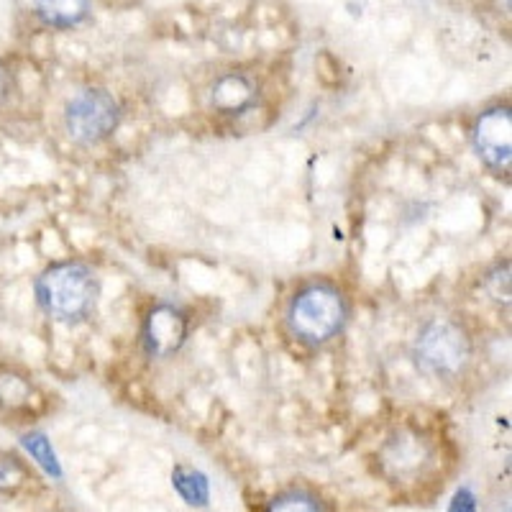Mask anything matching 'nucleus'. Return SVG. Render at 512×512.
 <instances>
[{"instance_id":"423d86ee","label":"nucleus","mask_w":512,"mask_h":512,"mask_svg":"<svg viewBox=\"0 0 512 512\" xmlns=\"http://www.w3.org/2000/svg\"><path fill=\"white\" fill-rule=\"evenodd\" d=\"M190 336V318L172 303H157L149 308L141 323V349L149 359H169L185 346Z\"/></svg>"},{"instance_id":"dca6fc26","label":"nucleus","mask_w":512,"mask_h":512,"mask_svg":"<svg viewBox=\"0 0 512 512\" xmlns=\"http://www.w3.org/2000/svg\"><path fill=\"white\" fill-rule=\"evenodd\" d=\"M11 90H13V75H11V70L6 67V62H0V108L8 103V98H11Z\"/></svg>"},{"instance_id":"9b49d317","label":"nucleus","mask_w":512,"mask_h":512,"mask_svg":"<svg viewBox=\"0 0 512 512\" xmlns=\"http://www.w3.org/2000/svg\"><path fill=\"white\" fill-rule=\"evenodd\" d=\"M34 397V384L24 377V374L0 372V408L6 410H21L26 408Z\"/></svg>"},{"instance_id":"9d476101","label":"nucleus","mask_w":512,"mask_h":512,"mask_svg":"<svg viewBox=\"0 0 512 512\" xmlns=\"http://www.w3.org/2000/svg\"><path fill=\"white\" fill-rule=\"evenodd\" d=\"M21 446L26 448V454L36 461L41 472L52 479H62V464L57 459V451L52 448V441L41 431H31L21 436Z\"/></svg>"},{"instance_id":"6e6552de","label":"nucleus","mask_w":512,"mask_h":512,"mask_svg":"<svg viewBox=\"0 0 512 512\" xmlns=\"http://www.w3.org/2000/svg\"><path fill=\"white\" fill-rule=\"evenodd\" d=\"M36 16L49 29H75L90 16V0H34Z\"/></svg>"},{"instance_id":"2eb2a0df","label":"nucleus","mask_w":512,"mask_h":512,"mask_svg":"<svg viewBox=\"0 0 512 512\" xmlns=\"http://www.w3.org/2000/svg\"><path fill=\"white\" fill-rule=\"evenodd\" d=\"M448 512H477V497L472 495V489L461 487L454 495V500H451Z\"/></svg>"},{"instance_id":"f03ea898","label":"nucleus","mask_w":512,"mask_h":512,"mask_svg":"<svg viewBox=\"0 0 512 512\" xmlns=\"http://www.w3.org/2000/svg\"><path fill=\"white\" fill-rule=\"evenodd\" d=\"M36 303L49 318L80 323L95 310L100 295L98 274L85 262H54L36 277Z\"/></svg>"},{"instance_id":"4468645a","label":"nucleus","mask_w":512,"mask_h":512,"mask_svg":"<svg viewBox=\"0 0 512 512\" xmlns=\"http://www.w3.org/2000/svg\"><path fill=\"white\" fill-rule=\"evenodd\" d=\"M487 285L489 295L495 297V300H510V264H497V269L492 274H487Z\"/></svg>"},{"instance_id":"f8f14e48","label":"nucleus","mask_w":512,"mask_h":512,"mask_svg":"<svg viewBox=\"0 0 512 512\" xmlns=\"http://www.w3.org/2000/svg\"><path fill=\"white\" fill-rule=\"evenodd\" d=\"M267 512H326V505L308 489H287L269 502Z\"/></svg>"},{"instance_id":"20e7f679","label":"nucleus","mask_w":512,"mask_h":512,"mask_svg":"<svg viewBox=\"0 0 512 512\" xmlns=\"http://www.w3.org/2000/svg\"><path fill=\"white\" fill-rule=\"evenodd\" d=\"M121 105L108 90L85 88L64 105V131L77 146H98L121 126Z\"/></svg>"},{"instance_id":"7ed1b4c3","label":"nucleus","mask_w":512,"mask_h":512,"mask_svg":"<svg viewBox=\"0 0 512 512\" xmlns=\"http://www.w3.org/2000/svg\"><path fill=\"white\" fill-rule=\"evenodd\" d=\"M474 344L461 320L436 315L425 320L413 341L415 367L433 379H456L472 361Z\"/></svg>"},{"instance_id":"f257e3e1","label":"nucleus","mask_w":512,"mask_h":512,"mask_svg":"<svg viewBox=\"0 0 512 512\" xmlns=\"http://www.w3.org/2000/svg\"><path fill=\"white\" fill-rule=\"evenodd\" d=\"M351 305L346 292L328 280L297 287L287 303V328L305 346H326L349 323Z\"/></svg>"},{"instance_id":"0eeeda50","label":"nucleus","mask_w":512,"mask_h":512,"mask_svg":"<svg viewBox=\"0 0 512 512\" xmlns=\"http://www.w3.org/2000/svg\"><path fill=\"white\" fill-rule=\"evenodd\" d=\"M256 103V85L244 72H226L210 88V105L221 116H244Z\"/></svg>"},{"instance_id":"ddd939ff","label":"nucleus","mask_w":512,"mask_h":512,"mask_svg":"<svg viewBox=\"0 0 512 512\" xmlns=\"http://www.w3.org/2000/svg\"><path fill=\"white\" fill-rule=\"evenodd\" d=\"M26 482V469L16 456L0 454V495H11L18 492Z\"/></svg>"},{"instance_id":"39448f33","label":"nucleus","mask_w":512,"mask_h":512,"mask_svg":"<svg viewBox=\"0 0 512 512\" xmlns=\"http://www.w3.org/2000/svg\"><path fill=\"white\" fill-rule=\"evenodd\" d=\"M472 146L479 162L497 175H510L512 111L507 103L492 105L474 118Z\"/></svg>"},{"instance_id":"1a4fd4ad","label":"nucleus","mask_w":512,"mask_h":512,"mask_svg":"<svg viewBox=\"0 0 512 512\" xmlns=\"http://www.w3.org/2000/svg\"><path fill=\"white\" fill-rule=\"evenodd\" d=\"M172 487H175L177 495L185 500V505L190 507H205L210 500V482L203 472L192 469V466H175L172 472Z\"/></svg>"}]
</instances>
